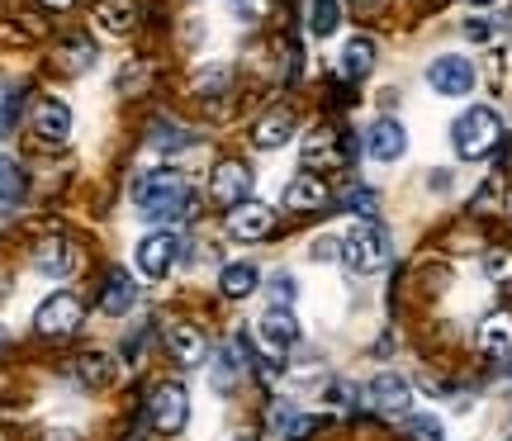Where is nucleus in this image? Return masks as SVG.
I'll list each match as a JSON object with an SVG mask.
<instances>
[{
	"label": "nucleus",
	"instance_id": "f257e3e1",
	"mask_svg": "<svg viewBox=\"0 0 512 441\" xmlns=\"http://www.w3.org/2000/svg\"><path fill=\"white\" fill-rule=\"evenodd\" d=\"M133 204L147 223H166V219H181L190 214V185H185L181 171L171 166H157V171H143L133 181Z\"/></svg>",
	"mask_w": 512,
	"mask_h": 441
},
{
	"label": "nucleus",
	"instance_id": "f03ea898",
	"mask_svg": "<svg viewBox=\"0 0 512 441\" xmlns=\"http://www.w3.org/2000/svg\"><path fill=\"white\" fill-rule=\"evenodd\" d=\"M451 143H456V152L465 162H479V157H489V152L503 143V119H498L489 105H475V110H465L456 119Z\"/></svg>",
	"mask_w": 512,
	"mask_h": 441
},
{
	"label": "nucleus",
	"instance_id": "7ed1b4c3",
	"mask_svg": "<svg viewBox=\"0 0 512 441\" xmlns=\"http://www.w3.org/2000/svg\"><path fill=\"white\" fill-rule=\"evenodd\" d=\"M342 261H347L351 271H361V276L380 271L384 261H389V233L375 228V223H356L347 238H342Z\"/></svg>",
	"mask_w": 512,
	"mask_h": 441
},
{
	"label": "nucleus",
	"instance_id": "20e7f679",
	"mask_svg": "<svg viewBox=\"0 0 512 441\" xmlns=\"http://www.w3.org/2000/svg\"><path fill=\"white\" fill-rule=\"evenodd\" d=\"M81 299H76L72 290H57V294H48L43 304H38V313H34V328L43 332V337H67V332H76L81 328Z\"/></svg>",
	"mask_w": 512,
	"mask_h": 441
},
{
	"label": "nucleus",
	"instance_id": "39448f33",
	"mask_svg": "<svg viewBox=\"0 0 512 441\" xmlns=\"http://www.w3.org/2000/svg\"><path fill=\"white\" fill-rule=\"evenodd\" d=\"M427 86H432L437 95H446V100L470 95L475 91V67H470V57H456V53L437 57V62L427 67Z\"/></svg>",
	"mask_w": 512,
	"mask_h": 441
},
{
	"label": "nucleus",
	"instance_id": "423d86ee",
	"mask_svg": "<svg viewBox=\"0 0 512 441\" xmlns=\"http://www.w3.org/2000/svg\"><path fill=\"white\" fill-rule=\"evenodd\" d=\"M408 404H413V389H408V380L394 375V370H384V375H375L366 385V408H375L380 418H403Z\"/></svg>",
	"mask_w": 512,
	"mask_h": 441
},
{
	"label": "nucleus",
	"instance_id": "0eeeda50",
	"mask_svg": "<svg viewBox=\"0 0 512 441\" xmlns=\"http://www.w3.org/2000/svg\"><path fill=\"white\" fill-rule=\"evenodd\" d=\"M185 247H190V242H181L176 233H152V238L138 242V271H143L147 280H162L166 271H171V261L190 257Z\"/></svg>",
	"mask_w": 512,
	"mask_h": 441
},
{
	"label": "nucleus",
	"instance_id": "6e6552de",
	"mask_svg": "<svg viewBox=\"0 0 512 441\" xmlns=\"http://www.w3.org/2000/svg\"><path fill=\"white\" fill-rule=\"evenodd\" d=\"M209 195H214V204L219 209H238V204H247V195H252V171L242 162H219L214 166V176H209Z\"/></svg>",
	"mask_w": 512,
	"mask_h": 441
},
{
	"label": "nucleus",
	"instance_id": "1a4fd4ad",
	"mask_svg": "<svg viewBox=\"0 0 512 441\" xmlns=\"http://www.w3.org/2000/svg\"><path fill=\"white\" fill-rule=\"evenodd\" d=\"M152 427L157 432H181L185 418H190V394H185L176 380H166V385L152 389Z\"/></svg>",
	"mask_w": 512,
	"mask_h": 441
},
{
	"label": "nucleus",
	"instance_id": "9d476101",
	"mask_svg": "<svg viewBox=\"0 0 512 441\" xmlns=\"http://www.w3.org/2000/svg\"><path fill=\"white\" fill-rule=\"evenodd\" d=\"M228 233H233V238H242V242L271 238V233H275V209H271V204H261V200L238 204V209L228 214Z\"/></svg>",
	"mask_w": 512,
	"mask_h": 441
},
{
	"label": "nucleus",
	"instance_id": "9b49d317",
	"mask_svg": "<svg viewBox=\"0 0 512 441\" xmlns=\"http://www.w3.org/2000/svg\"><path fill=\"white\" fill-rule=\"evenodd\" d=\"M347 157H351V138H342V133H332V129L309 133V143H304V166H309V171L342 166Z\"/></svg>",
	"mask_w": 512,
	"mask_h": 441
},
{
	"label": "nucleus",
	"instance_id": "f8f14e48",
	"mask_svg": "<svg viewBox=\"0 0 512 441\" xmlns=\"http://www.w3.org/2000/svg\"><path fill=\"white\" fill-rule=\"evenodd\" d=\"M81 266V252H76L72 242H62V238H48V242H38L34 247V271L38 276H48V280H67Z\"/></svg>",
	"mask_w": 512,
	"mask_h": 441
},
{
	"label": "nucleus",
	"instance_id": "ddd939ff",
	"mask_svg": "<svg viewBox=\"0 0 512 441\" xmlns=\"http://www.w3.org/2000/svg\"><path fill=\"white\" fill-rule=\"evenodd\" d=\"M403 147H408V133H403L399 119H375L366 129V152L375 162H399Z\"/></svg>",
	"mask_w": 512,
	"mask_h": 441
},
{
	"label": "nucleus",
	"instance_id": "4468645a",
	"mask_svg": "<svg viewBox=\"0 0 512 441\" xmlns=\"http://www.w3.org/2000/svg\"><path fill=\"white\" fill-rule=\"evenodd\" d=\"M34 133L43 143H67V133H72V110L62 105V100H38L34 105Z\"/></svg>",
	"mask_w": 512,
	"mask_h": 441
},
{
	"label": "nucleus",
	"instance_id": "2eb2a0df",
	"mask_svg": "<svg viewBox=\"0 0 512 441\" xmlns=\"http://www.w3.org/2000/svg\"><path fill=\"white\" fill-rule=\"evenodd\" d=\"M133 304H138V285H133V276H128V271H110L105 285H100V313L124 318Z\"/></svg>",
	"mask_w": 512,
	"mask_h": 441
},
{
	"label": "nucleus",
	"instance_id": "dca6fc26",
	"mask_svg": "<svg viewBox=\"0 0 512 441\" xmlns=\"http://www.w3.org/2000/svg\"><path fill=\"white\" fill-rule=\"evenodd\" d=\"M166 347H171V356H176L181 366H204V356H209V347H204V332L195 328V323H171V332H166Z\"/></svg>",
	"mask_w": 512,
	"mask_h": 441
},
{
	"label": "nucleus",
	"instance_id": "f3484780",
	"mask_svg": "<svg viewBox=\"0 0 512 441\" xmlns=\"http://www.w3.org/2000/svg\"><path fill=\"white\" fill-rule=\"evenodd\" d=\"M323 204H328V185L318 181V176H294L285 185V209L290 214H318Z\"/></svg>",
	"mask_w": 512,
	"mask_h": 441
},
{
	"label": "nucleus",
	"instance_id": "a211bd4d",
	"mask_svg": "<svg viewBox=\"0 0 512 441\" xmlns=\"http://www.w3.org/2000/svg\"><path fill=\"white\" fill-rule=\"evenodd\" d=\"M261 342L271 347V356H280V351H290L294 342H299V323H294L290 309H271L266 318H261Z\"/></svg>",
	"mask_w": 512,
	"mask_h": 441
},
{
	"label": "nucleus",
	"instance_id": "6ab92c4d",
	"mask_svg": "<svg viewBox=\"0 0 512 441\" xmlns=\"http://www.w3.org/2000/svg\"><path fill=\"white\" fill-rule=\"evenodd\" d=\"M290 133H294V114L290 110H271V114H261V119H256L252 143L261 147V152H275V147L290 143Z\"/></svg>",
	"mask_w": 512,
	"mask_h": 441
},
{
	"label": "nucleus",
	"instance_id": "aec40b11",
	"mask_svg": "<svg viewBox=\"0 0 512 441\" xmlns=\"http://www.w3.org/2000/svg\"><path fill=\"white\" fill-rule=\"evenodd\" d=\"M271 432L285 441H299L313 432V418H304L299 408H294V399H275L271 404Z\"/></svg>",
	"mask_w": 512,
	"mask_h": 441
},
{
	"label": "nucleus",
	"instance_id": "412c9836",
	"mask_svg": "<svg viewBox=\"0 0 512 441\" xmlns=\"http://www.w3.org/2000/svg\"><path fill=\"white\" fill-rule=\"evenodd\" d=\"M479 347L489 351V356H512V313H489L484 323H479Z\"/></svg>",
	"mask_w": 512,
	"mask_h": 441
},
{
	"label": "nucleus",
	"instance_id": "4be33fe9",
	"mask_svg": "<svg viewBox=\"0 0 512 441\" xmlns=\"http://www.w3.org/2000/svg\"><path fill=\"white\" fill-rule=\"evenodd\" d=\"M133 19H138V5H133V0H100V5H95V24H100L105 34H128Z\"/></svg>",
	"mask_w": 512,
	"mask_h": 441
},
{
	"label": "nucleus",
	"instance_id": "5701e85b",
	"mask_svg": "<svg viewBox=\"0 0 512 441\" xmlns=\"http://www.w3.org/2000/svg\"><path fill=\"white\" fill-rule=\"evenodd\" d=\"M370 67H375V43H370V38H351L347 48H342V57H337V72L347 76V81H356V76H366Z\"/></svg>",
	"mask_w": 512,
	"mask_h": 441
},
{
	"label": "nucleus",
	"instance_id": "b1692460",
	"mask_svg": "<svg viewBox=\"0 0 512 441\" xmlns=\"http://www.w3.org/2000/svg\"><path fill=\"white\" fill-rule=\"evenodd\" d=\"M256 266L252 261H233V266H223V276H219V290L228 294V299H247V294L256 290Z\"/></svg>",
	"mask_w": 512,
	"mask_h": 441
},
{
	"label": "nucleus",
	"instance_id": "393cba45",
	"mask_svg": "<svg viewBox=\"0 0 512 441\" xmlns=\"http://www.w3.org/2000/svg\"><path fill=\"white\" fill-rule=\"evenodd\" d=\"M76 375H81L86 389H105L114 380V366L105 351H86V356H76Z\"/></svg>",
	"mask_w": 512,
	"mask_h": 441
},
{
	"label": "nucleus",
	"instance_id": "a878e982",
	"mask_svg": "<svg viewBox=\"0 0 512 441\" xmlns=\"http://www.w3.org/2000/svg\"><path fill=\"white\" fill-rule=\"evenodd\" d=\"M91 57H95L91 38H67V43L57 48V67L76 76V72H86V67H91Z\"/></svg>",
	"mask_w": 512,
	"mask_h": 441
},
{
	"label": "nucleus",
	"instance_id": "bb28decb",
	"mask_svg": "<svg viewBox=\"0 0 512 441\" xmlns=\"http://www.w3.org/2000/svg\"><path fill=\"white\" fill-rule=\"evenodd\" d=\"M238 370H242V351L238 347H223L219 361H214V370H209V385L219 389V394H228V389H233V380H238Z\"/></svg>",
	"mask_w": 512,
	"mask_h": 441
},
{
	"label": "nucleus",
	"instance_id": "cd10ccee",
	"mask_svg": "<svg viewBox=\"0 0 512 441\" xmlns=\"http://www.w3.org/2000/svg\"><path fill=\"white\" fill-rule=\"evenodd\" d=\"M337 24H342V0H313L309 5V29L318 38L337 34Z\"/></svg>",
	"mask_w": 512,
	"mask_h": 441
},
{
	"label": "nucleus",
	"instance_id": "c85d7f7f",
	"mask_svg": "<svg viewBox=\"0 0 512 441\" xmlns=\"http://www.w3.org/2000/svg\"><path fill=\"white\" fill-rule=\"evenodd\" d=\"M15 119H19V86L10 76H0V138H10Z\"/></svg>",
	"mask_w": 512,
	"mask_h": 441
},
{
	"label": "nucleus",
	"instance_id": "c756f323",
	"mask_svg": "<svg viewBox=\"0 0 512 441\" xmlns=\"http://www.w3.org/2000/svg\"><path fill=\"white\" fill-rule=\"evenodd\" d=\"M19 195H24V171L0 152V204H15Z\"/></svg>",
	"mask_w": 512,
	"mask_h": 441
},
{
	"label": "nucleus",
	"instance_id": "7c9ffc66",
	"mask_svg": "<svg viewBox=\"0 0 512 441\" xmlns=\"http://www.w3.org/2000/svg\"><path fill=\"white\" fill-rule=\"evenodd\" d=\"M484 276L494 280V285H512V247H494L484 257Z\"/></svg>",
	"mask_w": 512,
	"mask_h": 441
},
{
	"label": "nucleus",
	"instance_id": "2f4dec72",
	"mask_svg": "<svg viewBox=\"0 0 512 441\" xmlns=\"http://www.w3.org/2000/svg\"><path fill=\"white\" fill-rule=\"evenodd\" d=\"M337 204H342V209H351V214H375V190H366V185H351V190H342V195H337Z\"/></svg>",
	"mask_w": 512,
	"mask_h": 441
},
{
	"label": "nucleus",
	"instance_id": "473e14b6",
	"mask_svg": "<svg viewBox=\"0 0 512 441\" xmlns=\"http://www.w3.org/2000/svg\"><path fill=\"white\" fill-rule=\"evenodd\" d=\"M403 437L408 441H441V423L427 418V413H413V418L403 423Z\"/></svg>",
	"mask_w": 512,
	"mask_h": 441
},
{
	"label": "nucleus",
	"instance_id": "72a5a7b5",
	"mask_svg": "<svg viewBox=\"0 0 512 441\" xmlns=\"http://www.w3.org/2000/svg\"><path fill=\"white\" fill-rule=\"evenodd\" d=\"M147 143L157 147V152H176V147H185V143H190V138H185L181 129H171V124H157V133H152Z\"/></svg>",
	"mask_w": 512,
	"mask_h": 441
},
{
	"label": "nucleus",
	"instance_id": "f704fd0d",
	"mask_svg": "<svg viewBox=\"0 0 512 441\" xmlns=\"http://www.w3.org/2000/svg\"><path fill=\"white\" fill-rule=\"evenodd\" d=\"M271 299H275V309H285V304L294 299V280L285 276V271H280V276L271 280Z\"/></svg>",
	"mask_w": 512,
	"mask_h": 441
},
{
	"label": "nucleus",
	"instance_id": "c9c22d12",
	"mask_svg": "<svg viewBox=\"0 0 512 441\" xmlns=\"http://www.w3.org/2000/svg\"><path fill=\"white\" fill-rule=\"evenodd\" d=\"M233 10H238V19H261L266 15V0H233Z\"/></svg>",
	"mask_w": 512,
	"mask_h": 441
},
{
	"label": "nucleus",
	"instance_id": "e433bc0d",
	"mask_svg": "<svg viewBox=\"0 0 512 441\" xmlns=\"http://www.w3.org/2000/svg\"><path fill=\"white\" fill-rule=\"evenodd\" d=\"M313 257H318V261L342 257V242H337V238H318V242H313Z\"/></svg>",
	"mask_w": 512,
	"mask_h": 441
},
{
	"label": "nucleus",
	"instance_id": "4c0bfd02",
	"mask_svg": "<svg viewBox=\"0 0 512 441\" xmlns=\"http://www.w3.org/2000/svg\"><path fill=\"white\" fill-rule=\"evenodd\" d=\"M465 34L470 38H494V24H489V19H470V24H465Z\"/></svg>",
	"mask_w": 512,
	"mask_h": 441
},
{
	"label": "nucleus",
	"instance_id": "58836bf2",
	"mask_svg": "<svg viewBox=\"0 0 512 441\" xmlns=\"http://www.w3.org/2000/svg\"><path fill=\"white\" fill-rule=\"evenodd\" d=\"M38 5H48V10H72L76 0H38Z\"/></svg>",
	"mask_w": 512,
	"mask_h": 441
},
{
	"label": "nucleus",
	"instance_id": "ea45409f",
	"mask_svg": "<svg viewBox=\"0 0 512 441\" xmlns=\"http://www.w3.org/2000/svg\"><path fill=\"white\" fill-rule=\"evenodd\" d=\"M470 5H494V0H470Z\"/></svg>",
	"mask_w": 512,
	"mask_h": 441
},
{
	"label": "nucleus",
	"instance_id": "a19ab883",
	"mask_svg": "<svg viewBox=\"0 0 512 441\" xmlns=\"http://www.w3.org/2000/svg\"><path fill=\"white\" fill-rule=\"evenodd\" d=\"M0 347H5V328H0Z\"/></svg>",
	"mask_w": 512,
	"mask_h": 441
},
{
	"label": "nucleus",
	"instance_id": "79ce46f5",
	"mask_svg": "<svg viewBox=\"0 0 512 441\" xmlns=\"http://www.w3.org/2000/svg\"><path fill=\"white\" fill-rule=\"evenodd\" d=\"M238 441H261V437H238Z\"/></svg>",
	"mask_w": 512,
	"mask_h": 441
},
{
	"label": "nucleus",
	"instance_id": "37998d69",
	"mask_svg": "<svg viewBox=\"0 0 512 441\" xmlns=\"http://www.w3.org/2000/svg\"><path fill=\"white\" fill-rule=\"evenodd\" d=\"M508 209H512V195H508Z\"/></svg>",
	"mask_w": 512,
	"mask_h": 441
}]
</instances>
